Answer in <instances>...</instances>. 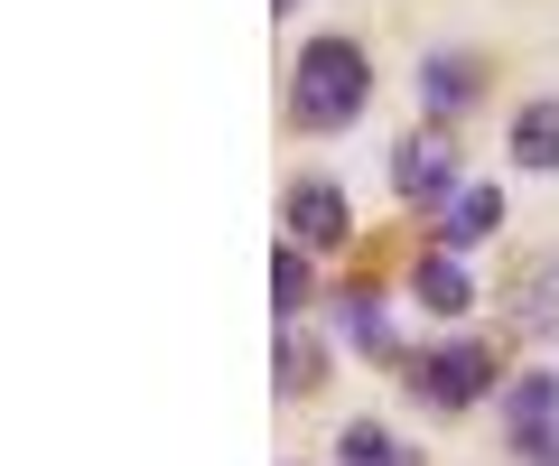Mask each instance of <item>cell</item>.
<instances>
[{"label": "cell", "mask_w": 559, "mask_h": 466, "mask_svg": "<svg viewBox=\"0 0 559 466\" xmlns=\"http://www.w3.org/2000/svg\"><path fill=\"white\" fill-rule=\"evenodd\" d=\"M373 103V57L355 38H308L299 75H289V122L299 131H345Z\"/></svg>", "instance_id": "cell-1"}, {"label": "cell", "mask_w": 559, "mask_h": 466, "mask_svg": "<svg viewBox=\"0 0 559 466\" xmlns=\"http://www.w3.org/2000/svg\"><path fill=\"white\" fill-rule=\"evenodd\" d=\"M401 383H411V402H429V410H466V402L495 392V345L457 336V345H439V355H411Z\"/></svg>", "instance_id": "cell-2"}, {"label": "cell", "mask_w": 559, "mask_h": 466, "mask_svg": "<svg viewBox=\"0 0 559 466\" xmlns=\"http://www.w3.org/2000/svg\"><path fill=\"white\" fill-rule=\"evenodd\" d=\"M392 187L439 215V205L457 196V141H448V131H411V141H392Z\"/></svg>", "instance_id": "cell-3"}, {"label": "cell", "mask_w": 559, "mask_h": 466, "mask_svg": "<svg viewBox=\"0 0 559 466\" xmlns=\"http://www.w3.org/2000/svg\"><path fill=\"white\" fill-rule=\"evenodd\" d=\"M280 215H289V243H308V252H336L345 234H355V205H345L336 178H299L280 196Z\"/></svg>", "instance_id": "cell-4"}, {"label": "cell", "mask_w": 559, "mask_h": 466, "mask_svg": "<svg viewBox=\"0 0 559 466\" xmlns=\"http://www.w3.org/2000/svg\"><path fill=\"white\" fill-rule=\"evenodd\" d=\"M336 336L355 345V355L401 365V336H392V318H382V289H373V280H345V289H336Z\"/></svg>", "instance_id": "cell-5"}, {"label": "cell", "mask_w": 559, "mask_h": 466, "mask_svg": "<svg viewBox=\"0 0 559 466\" xmlns=\"http://www.w3.org/2000/svg\"><path fill=\"white\" fill-rule=\"evenodd\" d=\"M495 224H503V187H457V196L429 215V243H439V252H466V243H485Z\"/></svg>", "instance_id": "cell-6"}, {"label": "cell", "mask_w": 559, "mask_h": 466, "mask_svg": "<svg viewBox=\"0 0 559 466\" xmlns=\"http://www.w3.org/2000/svg\"><path fill=\"white\" fill-rule=\"evenodd\" d=\"M411 299L429 308V318H466V308H476V280H466L457 271V252H419V271H411Z\"/></svg>", "instance_id": "cell-7"}, {"label": "cell", "mask_w": 559, "mask_h": 466, "mask_svg": "<svg viewBox=\"0 0 559 466\" xmlns=\"http://www.w3.org/2000/svg\"><path fill=\"white\" fill-rule=\"evenodd\" d=\"M550 420H559V373H513V383H503V439L550 429Z\"/></svg>", "instance_id": "cell-8"}, {"label": "cell", "mask_w": 559, "mask_h": 466, "mask_svg": "<svg viewBox=\"0 0 559 466\" xmlns=\"http://www.w3.org/2000/svg\"><path fill=\"white\" fill-rule=\"evenodd\" d=\"M513 326H532V336L559 326V252H540V262L513 280Z\"/></svg>", "instance_id": "cell-9"}, {"label": "cell", "mask_w": 559, "mask_h": 466, "mask_svg": "<svg viewBox=\"0 0 559 466\" xmlns=\"http://www.w3.org/2000/svg\"><path fill=\"white\" fill-rule=\"evenodd\" d=\"M419 103L429 112H466L476 103V57H419Z\"/></svg>", "instance_id": "cell-10"}, {"label": "cell", "mask_w": 559, "mask_h": 466, "mask_svg": "<svg viewBox=\"0 0 559 466\" xmlns=\"http://www.w3.org/2000/svg\"><path fill=\"white\" fill-rule=\"evenodd\" d=\"M513 159H522V168H559V103H550V94L513 112Z\"/></svg>", "instance_id": "cell-11"}, {"label": "cell", "mask_w": 559, "mask_h": 466, "mask_svg": "<svg viewBox=\"0 0 559 466\" xmlns=\"http://www.w3.org/2000/svg\"><path fill=\"white\" fill-rule=\"evenodd\" d=\"M336 466H411V447H401L382 420H345L336 429Z\"/></svg>", "instance_id": "cell-12"}, {"label": "cell", "mask_w": 559, "mask_h": 466, "mask_svg": "<svg viewBox=\"0 0 559 466\" xmlns=\"http://www.w3.org/2000/svg\"><path fill=\"white\" fill-rule=\"evenodd\" d=\"M308 299H318V289H308V243H280L271 252V308H280V318H299Z\"/></svg>", "instance_id": "cell-13"}, {"label": "cell", "mask_w": 559, "mask_h": 466, "mask_svg": "<svg viewBox=\"0 0 559 466\" xmlns=\"http://www.w3.org/2000/svg\"><path fill=\"white\" fill-rule=\"evenodd\" d=\"M280 383H289V392H318L326 383V355L308 336H289V318H280Z\"/></svg>", "instance_id": "cell-14"}, {"label": "cell", "mask_w": 559, "mask_h": 466, "mask_svg": "<svg viewBox=\"0 0 559 466\" xmlns=\"http://www.w3.org/2000/svg\"><path fill=\"white\" fill-rule=\"evenodd\" d=\"M271 10H299V0H271Z\"/></svg>", "instance_id": "cell-15"}]
</instances>
